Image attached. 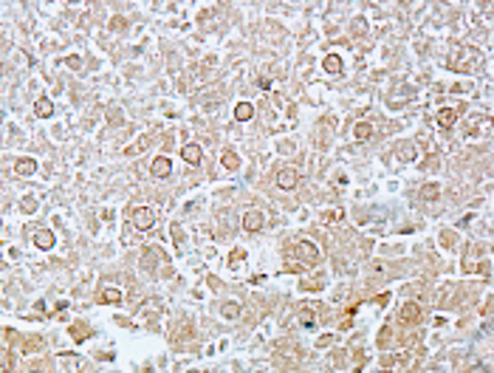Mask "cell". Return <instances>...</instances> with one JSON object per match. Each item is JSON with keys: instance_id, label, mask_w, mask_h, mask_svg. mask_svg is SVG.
Listing matches in <instances>:
<instances>
[{"instance_id": "obj_1", "label": "cell", "mask_w": 494, "mask_h": 373, "mask_svg": "<svg viewBox=\"0 0 494 373\" xmlns=\"http://www.w3.org/2000/svg\"><path fill=\"white\" fill-rule=\"evenodd\" d=\"M294 260H300L302 266H316L319 263V249L311 240H300L294 246Z\"/></svg>"}, {"instance_id": "obj_2", "label": "cell", "mask_w": 494, "mask_h": 373, "mask_svg": "<svg viewBox=\"0 0 494 373\" xmlns=\"http://www.w3.org/2000/svg\"><path fill=\"white\" fill-rule=\"evenodd\" d=\"M133 223H136V229H150L156 223V212L150 207H136L133 209Z\"/></svg>"}, {"instance_id": "obj_3", "label": "cell", "mask_w": 494, "mask_h": 373, "mask_svg": "<svg viewBox=\"0 0 494 373\" xmlns=\"http://www.w3.org/2000/svg\"><path fill=\"white\" fill-rule=\"evenodd\" d=\"M297 181H300V172L294 170V167H283V170L277 172V186L279 190H294Z\"/></svg>"}, {"instance_id": "obj_4", "label": "cell", "mask_w": 494, "mask_h": 373, "mask_svg": "<svg viewBox=\"0 0 494 373\" xmlns=\"http://www.w3.org/2000/svg\"><path fill=\"white\" fill-rule=\"evenodd\" d=\"M263 223H265V215L260 212V209H249L243 215V229L246 232H260L263 229Z\"/></svg>"}, {"instance_id": "obj_5", "label": "cell", "mask_w": 494, "mask_h": 373, "mask_svg": "<svg viewBox=\"0 0 494 373\" xmlns=\"http://www.w3.org/2000/svg\"><path fill=\"white\" fill-rule=\"evenodd\" d=\"M181 158H184L186 164H201V158H203L201 144H195V142L184 144V147H181Z\"/></svg>"}, {"instance_id": "obj_6", "label": "cell", "mask_w": 494, "mask_h": 373, "mask_svg": "<svg viewBox=\"0 0 494 373\" xmlns=\"http://www.w3.org/2000/svg\"><path fill=\"white\" fill-rule=\"evenodd\" d=\"M418 317H421V308H418L415 302H404L401 311H398V320H401V323H418Z\"/></svg>"}, {"instance_id": "obj_7", "label": "cell", "mask_w": 494, "mask_h": 373, "mask_svg": "<svg viewBox=\"0 0 494 373\" xmlns=\"http://www.w3.org/2000/svg\"><path fill=\"white\" fill-rule=\"evenodd\" d=\"M170 170H172V164H170V158H167V156H158L156 161H153V175H156V178H167Z\"/></svg>"}, {"instance_id": "obj_8", "label": "cell", "mask_w": 494, "mask_h": 373, "mask_svg": "<svg viewBox=\"0 0 494 373\" xmlns=\"http://www.w3.org/2000/svg\"><path fill=\"white\" fill-rule=\"evenodd\" d=\"M34 113L40 116V119H48V116L54 113V102H51L48 96H40V99H37V105H34Z\"/></svg>"}, {"instance_id": "obj_9", "label": "cell", "mask_w": 494, "mask_h": 373, "mask_svg": "<svg viewBox=\"0 0 494 373\" xmlns=\"http://www.w3.org/2000/svg\"><path fill=\"white\" fill-rule=\"evenodd\" d=\"M34 246L37 249H51L54 246V235L48 229H37L34 232Z\"/></svg>"}, {"instance_id": "obj_10", "label": "cell", "mask_w": 494, "mask_h": 373, "mask_svg": "<svg viewBox=\"0 0 494 373\" xmlns=\"http://www.w3.org/2000/svg\"><path fill=\"white\" fill-rule=\"evenodd\" d=\"M455 122H458V110H452V108L438 110V125H441V128H452Z\"/></svg>"}, {"instance_id": "obj_11", "label": "cell", "mask_w": 494, "mask_h": 373, "mask_svg": "<svg viewBox=\"0 0 494 373\" xmlns=\"http://www.w3.org/2000/svg\"><path fill=\"white\" fill-rule=\"evenodd\" d=\"M251 116H254L251 102H237V105H235V119H237V122H249Z\"/></svg>"}, {"instance_id": "obj_12", "label": "cell", "mask_w": 494, "mask_h": 373, "mask_svg": "<svg viewBox=\"0 0 494 373\" xmlns=\"http://www.w3.org/2000/svg\"><path fill=\"white\" fill-rule=\"evenodd\" d=\"M15 172H17V175H34V172H37V161H34V158H20V161L15 164Z\"/></svg>"}, {"instance_id": "obj_13", "label": "cell", "mask_w": 494, "mask_h": 373, "mask_svg": "<svg viewBox=\"0 0 494 373\" xmlns=\"http://www.w3.org/2000/svg\"><path fill=\"white\" fill-rule=\"evenodd\" d=\"M322 68L328 74H339L342 71V57H339V54H328V57L322 59Z\"/></svg>"}, {"instance_id": "obj_14", "label": "cell", "mask_w": 494, "mask_h": 373, "mask_svg": "<svg viewBox=\"0 0 494 373\" xmlns=\"http://www.w3.org/2000/svg\"><path fill=\"white\" fill-rule=\"evenodd\" d=\"M353 136H356L359 142H367V139L373 136V125L370 122H359L356 128H353Z\"/></svg>"}, {"instance_id": "obj_15", "label": "cell", "mask_w": 494, "mask_h": 373, "mask_svg": "<svg viewBox=\"0 0 494 373\" xmlns=\"http://www.w3.org/2000/svg\"><path fill=\"white\" fill-rule=\"evenodd\" d=\"M221 164L226 167V170H237V167H240V156H237L235 150H226L221 156Z\"/></svg>"}, {"instance_id": "obj_16", "label": "cell", "mask_w": 494, "mask_h": 373, "mask_svg": "<svg viewBox=\"0 0 494 373\" xmlns=\"http://www.w3.org/2000/svg\"><path fill=\"white\" fill-rule=\"evenodd\" d=\"M102 302L119 305V302H122V291H119V288H105V291H102Z\"/></svg>"}, {"instance_id": "obj_17", "label": "cell", "mask_w": 494, "mask_h": 373, "mask_svg": "<svg viewBox=\"0 0 494 373\" xmlns=\"http://www.w3.org/2000/svg\"><path fill=\"white\" fill-rule=\"evenodd\" d=\"M12 353L9 351H0V373H12Z\"/></svg>"}, {"instance_id": "obj_18", "label": "cell", "mask_w": 494, "mask_h": 373, "mask_svg": "<svg viewBox=\"0 0 494 373\" xmlns=\"http://www.w3.org/2000/svg\"><path fill=\"white\" fill-rule=\"evenodd\" d=\"M438 190H441L438 184H427V186L421 190V195L427 198V201H435V198H438Z\"/></svg>"}, {"instance_id": "obj_19", "label": "cell", "mask_w": 494, "mask_h": 373, "mask_svg": "<svg viewBox=\"0 0 494 373\" xmlns=\"http://www.w3.org/2000/svg\"><path fill=\"white\" fill-rule=\"evenodd\" d=\"M300 323H302V325H308V328H311V325L316 323L314 311H311V308H302V311H300Z\"/></svg>"}, {"instance_id": "obj_20", "label": "cell", "mask_w": 494, "mask_h": 373, "mask_svg": "<svg viewBox=\"0 0 494 373\" xmlns=\"http://www.w3.org/2000/svg\"><path fill=\"white\" fill-rule=\"evenodd\" d=\"M398 158H404V161H412V158H415V150H412V144H404L401 150H398Z\"/></svg>"}, {"instance_id": "obj_21", "label": "cell", "mask_w": 494, "mask_h": 373, "mask_svg": "<svg viewBox=\"0 0 494 373\" xmlns=\"http://www.w3.org/2000/svg\"><path fill=\"white\" fill-rule=\"evenodd\" d=\"M223 314H226V317H237V314H240V305H237V302H226Z\"/></svg>"}, {"instance_id": "obj_22", "label": "cell", "mask_w": 494, "mask_h": 373, "mask_svg": "<svg viewBox=\"0 0 494 373\" xmlns=\"http://www.w3.org/2000/svg\"><path fill=\"white\" fill-rule=\"evenodd\" d=\"M172 235H175V240L181 243V237H184V232H181V226H178V223H172Z\"/></svg>"}, {"instance_id": "obj_23", "label": "cell", "mask_w": 494, "mask_h": 373, "mask_svg": "<svg viewBox=\"0 0 494 373\" xmlns=\"http://www.w3.org/2000/svg\"><path fill=\"white\" fill-rule=\"evenodd\" d=\"M330 342H333V337H322L316 345H319V348H325V345H330Z\"/></svg>"}]
</instances>
